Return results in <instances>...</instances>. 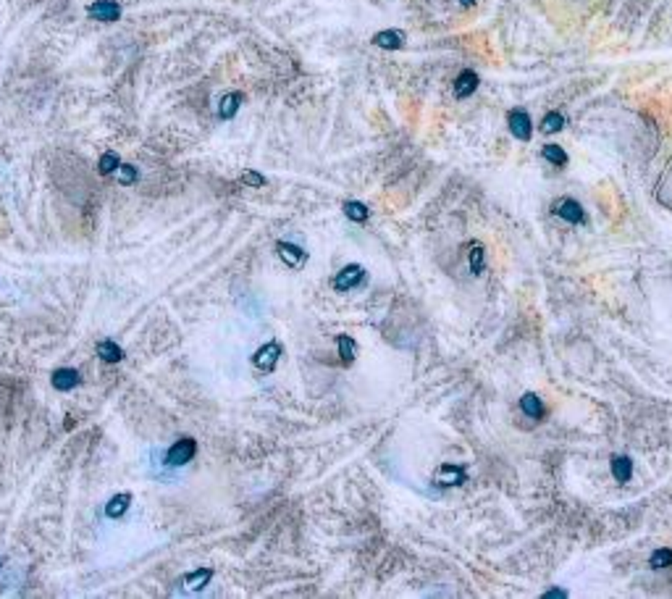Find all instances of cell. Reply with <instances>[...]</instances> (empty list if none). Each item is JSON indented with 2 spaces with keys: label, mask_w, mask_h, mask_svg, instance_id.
<instances>
[{
  "label": "cell",
  "mask_w": 672,
  "mask_h": 599,
  "mask_svg": "<svg viewBox=\"0 0 672 599\" xmlns=\"http://www.w3.org/2000/svg\"><path fill=\"white\" fill-rule=\"evenodd\" d=\"M284 355V347L279 339H270L266 342L263 347H257L253 352V365L260 371V374H273L276 371V365H279V360Z\"/></svg>",
  "instance_id": "6da1fadb"
},
{
  "label": "cell",
  "mask_w": 672,
  "mask_h": 599,
  "mask_svg": "<svg viewBox=\"0 0 672 599\" xmlns=\"http://www.w3.org/2000/svg\"><path fill=\"white\" fill-rule=\"evenodd\" d=\"M194 455H197V439H192V436H181V439H176L171 447L165 449V465H171V468H184V465L192 463Z\"/></svg>",
  "instance_id": "7a4b0ae2"
},
{
  "label": "cell",
  "mask_w": 672,
  "mask_h": 599,
  "mask_svg": "<svg viewBox=\"0 0 672 599\" xmlns=\"http://www.w3.org/2000/svg\"><path fill=\"white\" fill-rule=\"evenodd\" d=\"M507 126H509V135L515 137V139H520V142H528L533 137V121H531L528 111H523V108H512L509 111Z\"/></svg>",
  "instance_id": "3957f363"
},
{
  "label": "cell",
  "mask_w": 672,
  "mask_h": 599,
  "mask_svg": "<svg viewBox=\"0 0 672 599\" xmlns=\"http://www.w3.org/2000/svg\"><path fill=\"white\" fill-rule=\"evenodd\" d=\"M365 282V269L360 266V263H347L336 276H334V289L336 292H349V289H355Z\"/></svg>",
  "instance_id": "277c9868"
},
{
  "label": "cell",
  "mask_w": 672,
  "mask_h": 599,
  "mask_svg": "<svg viewBox=\"0 0 672 599\" xmlns=\"http://www.w3.org/2000/svg\"><path fill=\"white\" fill-rule=\"evenodd\" d=\"M465 481H467V473H465V468H460V465L444 463L433 471V484L436 486H444V489H449V486H463Z\"/></svg>",
  "instance_id": "5b68a950"
},
{
  "label": "cell",
  "mask_w": 672,
  "mask_h": 599,
  "mask_svg": "<svg viewBox=\"0 0 672 599\" xmlns=\"http://www.w3.org/2000/svg\"><path fill=\"white\" fill-rule=\"evenodd\" d=\"M87 16L95 21H103V24H113L121 19V3L116 0H95L87 5Z\"/></svg>",
  "instance_id": "8992f818"
},
{
  "label": "cell",
  "mask_w": 672,
  "mask_h": 599,
  "mask_svg": "<svg viewBox=\"0 0 672 599\" xmlns=\"http://www.w3.org/2000/svg\"><path fill=\"white\" fill-rule=\"evenodd\" d=\"M554 213H557L562 221H568V224H583V221H586V210H583V205L575 200V197H562V200H557V203H554Z\"/></svg>",
  "instance_id": "52a82bcc"
},
{
  "label": "cell",
  "mask_w": 672,
  "mask_h": 599,
  "mask_svg": "<svg viewBox=\"0 0 672 599\" xmlns=\"http://www.w3.org/2000/svg\"><path fill=\"white\" fill-rule=\"evenodd\" d=\"M276 255H279V258L284 260V266H289L292 271L302 269V266L308 263V253H305L302 247H297V245H292V242H284V240L276 242Z\"/></svg>",
  "instance_id": "ba28073f"
},
{
  "label": "cell",
  "mask_w": 672,
  "mask_h": 599,
  "mask_svg": "<svg viewBox=\"0 0 672 599\" xmlns=\"http://www.w3.org/2000/svg\"><path fill=\"white\" fill-rule=\"evenodd\" d=\"M50 384H53V389H58V392H71L82 384V374H79L76 368H66V365H63V368H56V371H53Z\"/></svg>",
  "instance_id": "9c48e42d"
},
{
  "label": "cell",
  "mask_w": 672,
  "mask_h": 599,
  "mask_svg": "<svg viewBox=\"0 0 672 599\" xmlns=\"http://www.w3.org/2000/svg\"><path fill=\"white\" fill-rule=\"evenodd\" d=\"M242 103H244V95L237 90L226 92L224 98L218 100V108H216V113H218V119L221 121H231L237 113H240Z\"/></svg>",
  "instance_id": "30bf717a"
},
{
  "label": "cell",
  "mask_w": 672,
  "mask_h": 599,
  "mask_svg": "<svg viewBox=\"0 0 672 599\" xmlns=\"http://www.w3.org/2000/svg\"><path fill=\"white\" fill-rule=\"evenodd\" d=\"M375 47H381V50H399L404 47L407 43V34L402 30H381L373 34V40H371Z\"/></svg>",
  "instance_id": "8fae6325"
},
{
  "label": "cell",
  "mask_w": 672,
  "mask_h": 599,
  "mask_svg": "<svg viewBox=\"0 0 672 599\" xmlns=\"http://www.w3.org/2000/svg\"><path fill=\"white\" fill-rule=\"evenodd\" d=\"M132 508V492H119L105 502V518L108 521H119L126 515V510Z\"/></svg>",
  "instance_id": "7c38bea8"
},
{
  "label": "cell",
  "mask_w": 672,
  "mask_h": 599,
  "mask_svg": "<svg viewBox=\"0 0 672 599\" xmlns=\"http://www.w3.org/2000/svg\"><path fill=\"white\" fill-rule=\"evenodd\" d=\"M478 84H480L478 74H476L473 69H463V71L457 74V79H454V95H457L460 100H465V98H470L473 92L478 90Z\"/></svg>",
  "instance_id": "4fadbf2b"
},
{
  "label": "cell",
  "mask_w": 672,
  "mask_h": 599,
  "mask_svg": "<svg viewBox=\"0 0 672 599\" xmlns=\"http://www.w3.org/2000/svg\"><path fill=\"white\" fill-rule=\"evenodd\" d=\"M336 355L342 360V365H352L358 358V342L349 334H339L336 337Z\"/></svg>",
  "instance_id": "5bb4252c"
},
{
  "label": "cell",
  "mask_w": 672,
  "mask_h": 599,
  "mask_svg": "<svg viewBox=\"0 0 672 599\" xmlns=\"http://www.w3.org/2000/svg\"><path fill=\"white\" fill-rule=\"evenodd\" d=\"M210 578H213V568L189 570V573L184 576V586H187V591H202V589L210 584Z\"/></svg>",
  "instance_id": "9a60e30c"
},
{
  "label": "cell",
  "mask_w": 672,
  "mask_h": 599,
  "mask_svg": "<svg viewBox=\"0 0 672 599\" xmlns=\"http://www.w3.org/2000/svg\"><path fill=\"white\" fill-rule=\"evenodd\" d=\"M95 352H97V358L103 360V363H121L124 360V350L113 339H100L95 345Z\"/></svg>",
  "instance_id": "2e32d148"
},
{
  "label": "cell",
  "mask_w": 672,
  "mask_h": 599,
  "mask_svg": "<svg viewBox=\"0 0 672 599\" xmlns=\"http://www.w3.org/2000/svg\"><path fill=\"white\" fill-rule=\"evenodd\" d=\"M344 216L349 218V221H355V224H365L368 218H371V208L365 205V203H360V200H347L342 205Z\"/></svg>",
  "instance_id": "e0dca14e"
},
{
  "label": "cell",
  "mask_w": 672,
  "mask_h": 599,
  "mask_svg": "<svg viewBox=\"0 0 672 599\" xmlns=\"http://www.w3.org/2000/svg\"><path fill=\"white\" fill-rule=\"evenodd\" d=\"M565 124H568V121H565V116H562L559 111H549V113H544V119H541L538 126H541L544 135H557V132L565 129Z\"/></svg>",
  "instance_id": "ac0fdd59"
},
{
  "label": "cell",
  "mask_w": 672,
  "mask_h": 599,
  "mask_svg": "<svg viewBox=\"0 0 672 599\" xmlns=\"http://www.w3.org/2000/svg\"><path fill=\"white\" fill-rule=\"evenodd\" d=\"M119 166H121L119 152H116V150H108V152L100 155V161H97V174H100V177H111V174L119 171Z\"/></svg>",
  "instance_id": "d6986e66"
},
{
  "label": "cell",
  "mask_w": 672,
  "mask_h": 599,
  "mask_svg": "<svg viewBox=\"0 0 672 599\" xmlns=\"http://www.w3.org/2000/svg\"><path fill=\"white\" fill-rule=\"evenodd\" d=\"M612 476L614 481H620V484H627L630 476H633V463H630V457L625 455H617L612 460Z\"/></svg>",
  "instance_id": "ffe728a7"
},
{
  "label": "cell",
  "mask_w": 672,
  "mask_h": 599,
  "mask_svg": "<svg viewBox=\"0 0 672 599\" xmlns=\"http://www.w3.org/2000/svg\"><path fill=\"white\" fill-rule=\"evenodd\" d=\"M541 158L549 161L552 166H557V168H565L568 166V152L559 148V145H552V142L541 148Z\"/></svg>",
  "instance_id": "44dd1931"
},
{
  "label": "cell",
  "mask_w": 672,
  "mask_h": 599,
  "mask_svg": "<svg viewBox=\"0 0 672 599\" xmlns=\"http://www.w3.org/2000/svg\"><path fill=\"white\" fill-rule=\"evenodd\" d=\"M520 407H523L525 416H531V418H544V405L538 400L533 392H525L523 397H520Z\"/></svg>",
  "instance_id": "7402d4cb"
},
{
  "label": "cell",
  "mask_w": 672,
  "mask_h": 599,
  "mask_svg": "<svg viewBox=\"0 0 672 599\" xmlns=\"http://www.w3.org/2000/svg\"><path fill=\"white\" fill-rule=\"evenodd\" d=\"M137 179H139L137 166H132V163H121L119 166V171H116V181H119L121 187H132V184H137Z\"/></svg>",
  "instance_id": "603a6c76"
},
{
  "label": "cell",
  "mask_w": 672,
  "mask_h": 599,
  "mask_svg": "<svg viewBox=\"0 0 672 599\" xmlns=\"http://www.w3.org/2000/svg\"><path fill=\"white\" fill-rule=\"evenodd\" d=\"M467 260H470V271H473L476 276H480V273H483V245L473 242V245H470V255H467Z\"/></svg>",
  "instance_id": "cb8c5ba5"
},
{
  "label": "cell",
  "mask_w": 672,
  "mask_h": 599,
  "mask_svg": "<svg viewBox=\"0 0 672 599\" xmlns=\"http://www.w3.org/2000/svg\"><path fill=\"white\" fill-rule=\"evenodd\" d=\"M242 184H247V187H255V190H260V187H266L268 184V179L260 174V171H255V168H244L242 171Z\"/></svg>",
  "instance_id": "d4e9b609"
},
{
  "label": "cell",
  "mask_w": 672,
  "mask_h": 599,
  "mask_svg": "<svg viewBox=\"0 0 672 599\" xmlns=\"http://www.w3.org/2000/svg\"><path fill=\"white\" fill-rule=\"evenodd\" d=\"M649 565H651V568H657V570L670 568V565H672V550H657V552L651 554Z\"/></svg>",
  "instance_id": "484cf974"
},
{
  "label": "cell",
  "mask_w": 672,
  "mask_h": 599,
  "mask_svg": "<svg viewBox=\"0 0 672 599\" xmlns=\"http://www.w3.org/2000/svg\"><path fill=\"white\" fill-rule=\"evenodd\" d=\"M544 599H568V591H565V589H549V591L544 594Z\"/></svg>",
  "instance_id": "4316f807"
},
{
  "label": "cell",
  "mask_w": 672,
  "mask_h": 599,
  "mask_svg": "<svg viewBox=\"0 0 672 599\" xmlns=\"http://www.w3.org/2000/svg\"><path fill=\"white\" fill-rule=\"evenodd\" d=\"M460 5H465V8H470V5H476V0H457Z\"/></svg>",
  "instance_id": "83f0119b"
},
{
  "label": "cell",
  "mask_w": 672,
  "mask_h": 599,
  "mask_svg": "<svg viewBox=\"0 0 672 599\" xmlns=\"http://www.w3.org/2000/svg\"><path fill=\"white\" fill-rule=\"evenodd\" d=\"M0 565H3V560H0Z\"/></svg>",
  "instance_id": "f1b7e54d"
}]
</instances>
